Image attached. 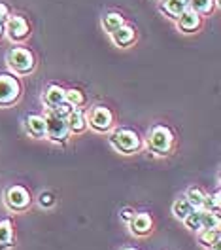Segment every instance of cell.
I'll list each match as a JSON object with an SVG mask.
<instances>
[{
	"label": "cell",
	"mask_w": 221,
	"mask_h": 250,
	"mask_svg": "<svg viewBox=\"0 0 221 250\" xmlns=\"http://www.w3.org/2000/svg\"><path fill=\"white\" fill-rule=\"evenodd\" d=\"M111 148L119 154H125V156H130V154H136L140 148H142V139L136 131L132 129H127V127H117L113 129L108 137Z\"/></svg>",
	"instance_id": "obj_1"
},
{
	"label": "cell",
	"mask_w": 221,
	"mask_h": 250,
	"mask_svg": "<svg viewBox=\"0 0 221 250\" xmlns=\"http://www.w3.org/2000/svg\"><path fill=\"white\" fill-rule=\"evenodd\" d=\"M6 62L12 68V72L17 74V76H29L32 70H34V66H36L34 53H32L29 47H23V46L12 47L6 53Z\"/></svg>",
	"instance_id": "obj_2"
},
{
	"label": "cell",
	"mask_w": 221,
	"mask_h": 250,
	"mask_svg": "<svg viewBox=\"0 0 221 250\" xmlns=\"http://www.w3.org/2000/svg\"><path fill=\"white\" fill-rule=\"evenodd\" d=\"M147 146L155 156H168L174 148V135L166 125H153L147 133Z\"/></svg>",
	"instance_id": "obj_3"
},
{
	"label": "cell",
	"mask_w": 221,
	"mask_h": 250,
	"mask_svg": "<svg viewBox=\"0 0 221 250\" xmlns=\"http://www.w3.org/2000/svg\"><path fill=\"white\" fill-rule=\"evenodd\" d=\"M21 97V83L14 74H0V108L14 106Z\"/></svg>",
	"instance_id": "obj_4"
},
{
	"label": "cell",
	"mask_w": 221,
	"mask_h": 250,
	"mask_svg": "<svg viewBox=\"0 0 221 250\" xmlns=\"http://www.w3.org/2000/svg\"><path fill=\"white\" fill-rule=\"evenodd\" d=\"M87 127H91L96 133H108L113 127V114L108 106L104 104H96L89 110L87 116Z\"/></svg>",
	"instance_id": "obj_5"
},
{
	"label": "cell",
	"mask_w": 221,
	"mask_h": 250,
	"mask_svg": "<svg viewBox=\"0 0 221 250\" xmlns=\"http://www.w3.org/2000/svg\"><path fill=\"white\" fill-rule=\"evenodd\" d=\"M4 201H6V207L12 212H25L31 207L32 197L29 193V189H25L23 186H10L6 189Z\"/></svg>",
	"instance_id": "obj_6"
},
{
	"label": "cell",
	"mask_w": 221,
	"mask_h": 250,
	"mask_svg": "<svg viewBox=\"0 0 221 250\" xmlns=\"http://www.w3.org/2000/svg\"><path fill=\"white\" fill-rule=\"evenodd\" d=\"M44 120H46V139L51 142H66L68 135H70L66 120L55 116L51 110L44 116Z\"/></svg>",
	"instance_id": "obj_7"
},
{
	"label": "cell",
	"mask_w": 221,
	"mask_h": 250,
	"mask_svg": "<svg viewBox=\"0 0 221 250\" xmlns=\"http://www.w3.org/2000/svg\"><path fill=\"white\" fill-rule=\"evenodd\" d=\"M4 27H6V36L12 42H23L31 34V27H29L27 19L21 16H10L6 19Z\"/></svg>",
	"instance_id": "obj_8"
},
{
	"label": "cell",
	"mask_w": 221,
	"mask_h": 250,
	"mask_svg": "<svg viewBox=\"0 0 221 250\" xmlns=\"http://www.w3.org/2000/svg\"><path fill=\"white\" fill-rule=\"evenodd\" d=\"M176 25H178V29L182 32L191 34V32H197L203 27V17L199 16V14H195L191 8H187L182 16L176 19Z\"/></svg>",
	"instance_id": "obj_9"
},
{
	"label": "cell",
	"mask_w": 221,
	"mask_h": 250,
	"mask_svg": "<svg viewBox=\"0 0 221 250\" xmlns=\"http://www.w3.org/2000/svg\"><path fill=\"white\" fill-rule=\"evenodd\" d=\"M25 131L32 139H46V120L40 114H29L25 118Z\"/></svg>",
	"instance_id": "obj_10"
},
{
	"label": "cell",
	"mask_w": 221,
	"mask_h": 250,
	"mask_svg": "<svg viewBox=\"0 0 221 250\" xmlns=\"http://www.w3.org/2000/svg\"><path fill=\"white\" fill-rule=\"evenodd\" d=\"M129 228L134 235H147L153 228V220L147 212H134V216L129 220Z\"/></svg>",
	"instance_id": "obj_11"
},
{
	"label": "cell",
	"mask_w": 221,
	"mask_h": 250,
	"mask_svg": "<svg viewBox=\"0 0 221 250\" xmlns=\"http://www.w3.org/2000/svg\"><path fill=\"white\" fill-rule=\"evenodd\" d=\"M111 42L117 47H130L134 42H136V31L130 27V25H123L119 27L115 32H111Z\"/></svg>",
	"instance_id": "obj_12"
},
{
	"label": "cell",
	"mask_w": 221,
	"mask_h": 250,
	"mask_svg": "<svg viewBox=\"0 0 221 250\" xmlns=\"http://www.w3.org/2000/svg\"><path fill=\"white\" fill-rule=\"evenodd\" d=\"M189 8V0H161V12L170 19H178Z\"/></svg>",
	"instance_id": "obj_13"
},
{
	"label": "cell",
	"mask_w": 221,
	"mask_h": 250,
	"mask_svg": "<svg viewBox=\"0 0 221 250\" xmlns=\"http://www.w3.org/2000/svg\"><path fill=\"white\" fill-rule=\"evenodd\" d=\"M66 125L70 133H83L87 129V114L81 108H74L66 116Z\"/></svg>",
	"instance_id": "obj_14"
},
{
	"label": "cell",
	"mask_w": 221,
	"mask_h": 250,
	"mask_svg": "<svg viewBox=\"0 0 221 250\" xmlns=\"http://www.w3.org/2000/svg\"><path fill=\"white\" fill-rule=\"evenodd\" d=\"M64 97H66V89H63L61 85H49L42 99H44V104L51 110V108H55L57 104L64 103Z\"/></svg>",
	"instance_id": "obj_15"
},
{
	"label": "cell",
	"mask_w": 221,
	"mask_h": 250,
	"mask_svg": "<svg viewBox=\"0 0 221 250\" xmlns=\"http://www.w3.org/2000/svg\"><path fill=\"white\" fill-rule=\"evenodd\" d=\"M14 247V224L10 220L0 222V250H8Z\"/></svg>",
	"instance_id": "obj_16"
},
{
	"label": "cell",
	"mask_w": 221,
	"mask_h": 250,
	"mask_svg": "<svg viewBox=\"0 0 221 250\" xmlns=\"http://www.w3.org/2000/svg\"><path fill=\"white\" fill-rule=\"evenodd\" d=\"M123 25H125V17L121 16L119 12H108L106 16L102 17V27H104V31L108 32V34L115 32Z\"/></svg>",
	"instance_id": "obj_17"
},
{
	"label": "cell",
	"mask_w": 221,
	"mask_h": 250,
	"mask_svg": "<svg viewBox=\"0 0 221 250\" xmlns=\"http://www.w3.org/2000/svg\"><path fill=\"white\" fill-rule=\"evenodd\" d=\"M216 0H189V8L199 16H212L216 10Z\"/></svg>",
	"instance_id": "obj_18"
},
{
	"label": "cell",
	"mask_w": 221,
	"mask_h": 250,
	"mask_svg": "<svg viewBox=\"0 0 221 250\" xmlns=\"http://www.w3.org/2000/svg\"><path fill=\"white\" fill-rule=\"evenodd\" d=\"M182 222L185 224V228L191 229V231H195V233L201 231L203 229V208H193Z\"/></svg>",
	"instance_id": "obj_19"
},
{
	"label": "cell",
	"mask_w": 221,
	"mask_h": 250,
	"mask_svg": "<svg viewBox=\"0 0 221 250\" xmlns=\"http://www.w3.org/2000/svg\"><path fill=\"white\" fill-rule=\"evenodd\" d=\"M191 210H193V207H191V203L185 199V197L176 199V201H174V205H172V214L178 220H184L187 214H189Z\"/></svg>",
	"instance_id": "obj_20"
},
{
	"label": "cell",
	"mask_w": 221,
	"mask_h": 250,
	"mask_svg": "<svg viewBox=\"0 0 221 250\" xmlns=\"http://www.w3.org/2000/svg\"><path fill=\"white\" fill-rule=\"evenodd\" d=\"M64 101L72 106V108H81L83 104H85V93L83 91H79V89H66V97H64Z\"/></svg>",
	"instance_id": "obj_21"
},
{
	"label": "cell",
	"mask_w": 221,
	"mask_h": 250,
	"mask_svg": "<svg viewBox=\"0 0 221 250\" xmlns=\"http://www.w3.org/2000/svg\"><path fill=\"white\" fill-rule=\"evenodd\" d=\"M199 233V243L208 249V247H212L214 243H218L220 241V229H201V231H197Z\"/></svg>",
	"instance_id": "obj_22"
},
{
	"label": "cell",
	"mask_w": 221,
	"mask_h": 250,
	"mask_svg": "<svg viewBox=\"0 0 221 250\" xmlns=\"http://www.w3.org/2000/svg\"><path fill=\"white\" fill-rule=\"evenodd\" d=\"M204 191L201 189V188H189L187 191H185V199L191 203V207L193 208H201L203 207V201H204Z\"/></svg>",
	"instance_id": "obj_23"
},
{
	"label": "cell",
	"mask_w": 221,
	"mask_h": 250,
	"mask_svg": "<svg viewBox=\"0 0 221 250\" xmlns=\"http://www.w3.org/2000/svg\"><path fill=\"white\" fill-rule=\"evenodd\" d=\"M203 229H220V212L203 210Z\"/></svg>",
	"instance_id": "obj_24"
},
{
	"label": "cell",
	"mask_w": 221,
	"mask_h": 250,
	"mask_svg": "<svg viewBox=\"0 0 221 250\" xmlns=\"http://www.w3.org/2000/svg\"><path fill=\"white\" fill-rule=\"evenodd\" d=\"M220 191H216V193H210V195H204V201H203V210H212V212H220V205H221V199H220Z\"/></svg>",
	"instance_id": "obj_25"
},
{
	"label": "cell",
	"mask_w": 221,
	"mask_h": 250,
	"mask_svg": "<svg viewBox=\"0 0 221 250\" xmlns=\"http://www.w3.org/2000/svg\"><path fill=\"white\" fill-rule=\"evenodd\" d=\"M72 110H74V108H72V106H70V104L64 101V103H61V104H57L55 108H51V112H53L55 116H59V118H64V120H66V116H68Z\"/></svg>",
	"instance_id": "obj_26"
},
{
	"label": "cell",
	"mask_w": 221,
	"mask_h": 250,
	"mask_svg": "<svg viewBox=\"0 0 221 250\" xmlns=\"http://www.w3.org/2000/svg\"><path fill=\"white\" fill-rule=\"evenodd\" d=\"M38 199H40V205H42V207H51V205L55 203V199H53V195H51L49 191L40 193V197H38Z\"/></svg>",
	"instance_id": "obj_27"
},
{
	"label": "cell",
	"mask_w": 221,
	"mask_h": 250,
	"mask_svg": "<svg viewBox=\"0 0 221 250\" xmlns=\"http://www.w3.org/2000/svg\"><path fill=\"white\" fill-rule=\"evenodd\" d=\"M8 17H10V10H8V6L0 2V23H6V19H8Z\"/></svg>",
	"instance_id": "obj_28"
},
{
	"label": "cell",
	"mask_w": 221,
	"mask_h": 250,
	"mask_svg": "<svg viewBox=\"0 0 221 250\" xmlns=\"http://www.w3.org/2000/svg\"><path fill=\"white\" fill-rule=\"evenodd\" d=\"M132 216H134V210H132V208H123V210H121V220L129 222Z\"/></svg>",
	"instance_id": "obj_29"
},
{
	"label": "cell",
	"mask_w": 221,
	"mask_h": 250,
	"mask_svg": "<svg viewBox=\"0 0 221 250\" xmlns=\"http://www.w3.org/2000/svg\"><path fill=\"white\" fill-rule=\"evenodd\" d=\"M6 36V27H4V23H0V40Z\"/></svg>",
	"instance_id": "obj_30"
},
{
	"label": "cell",
	"mask_w": 221,
	"mask_h": 250,
	"mask_svg": "<svg viewBox=\"0 0 221 250\" xmlns=\"http://www.w3.org/2000/svg\"><path fill=\"white\" fill-rule=\"evenodd\" d=\"M208 250H220V241H218V243H214L212 247H208Z\"/></svg>",
	"instance_id": "obj_31"
},
{
	"label": "cell",
	"mask_w": 221,
	"mask_h": 250,
	"mask_svg": "<svg viewBox=\"0 0 221 250\" xmlns=\"http://www.w3.org/2000/svg\"><path fill=\"white\" fill-rule=\"evenodd\" d=\"M123 250H138V249H134V247H125Z\"/></svg>",
	"instance_id": "obj_32"
},
{
	"label": "cell",
	"mask_w": 221,
	"mask_h": 250,
	"mask_svg": "<svg viewBox=\"0 0 221 250\" xmlns=\"http://www.w3.org/2000/svg\"><path fill=\"white\" fill-rule=\"evenodd\" d=\"M216 2H220V0H216Z\"/></svg>",
	"instance_id": "obj_33"
}]
</instances>
